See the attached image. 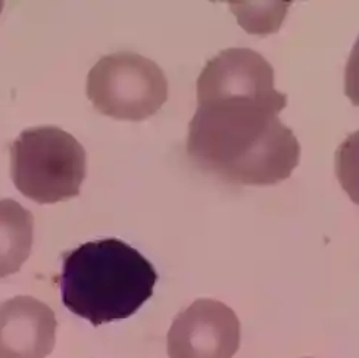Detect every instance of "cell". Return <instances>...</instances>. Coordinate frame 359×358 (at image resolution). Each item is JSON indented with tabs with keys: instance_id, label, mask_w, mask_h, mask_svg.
I'll return each mask as SVG.
<instances>
[{
	"instance_id": "cell-1",
	"label": "cell",
	"mask_w": 359,
	"mask_h": 358,
	"mask_svg": "<svg viewBox=\"0 0 359 358\" xmlns=\"http://www.w3.org/2000/svg\"><path fill=\"white\" fill-rule=\"evenodd\" d=\"M286 107L287 95L276 88L199 100L189 124V158L230 185L286 180L301 159V145L278 118Z\"/></svg>"
},
{
	"instance_id": "cell-2",
	"label": "cell",
	"mask_w": 359,
	"mask_h": 358,
	"mask_svg": "<svg viewBox=\"0 0 359 358\" xmlns=\"http://www.w3.org/2000/svg\"><path fill=\"white\" fill-rule=\"evenodd\" d=\"M62 258V303L93 326L133 316L154 295L155 267L119 239L83 244Z\"/></svg>"
},
{
	"instance_id": "cell-3",
	"label": "cell",
	"mask_w": 359,
	"mask_h": 358,
	"mask_svg": "<svg viewBox=\"0 0 359 358\" xmlns=\"http://www.w3.org/2000/svg\"><path fill=\"white\" fill-rule=\"evenodd\" d=\"M15 187L37 204H56L80 195L87 174L84 147L57 127L22 131L11 146Z\"/></svg>"
},
{
	"instance_id": "cell-4",
	"label": "cell",
	"mask_w": 359,
	"mask_h": 358,
	"mask_svg": "<svg viewBox=\"0 0 359 358\" xmlns=\"http://www.w3.org/2000/svg\"><path fill=\"white\" fill-rule=\"evenodd\" d=\"M87 96L103 115L123 121H144L167 102L168 81L151 59L118 52L100 58L90 69Z\"/></svg>"
},
{
	"instance_id": "cell-5",
	"label": "cell",
	"mask_w": 359,
	"mask_h": 358,
	"mask_svg": "<svg viewBox=\"0 0 359 358\" xmlns=\"http://www.w3.org/2000/svg\"><path fill=\"white\" fill-rule=\"evenodd\" d=\"M170 358H233L241 347V321L215 300H198L180 312L167 336Z\"/></svg>"
},
{
	"instance_id": "cell-6",
	"label": "cell",
	"mask_w": 359,
	"mask_h": 358,
	"mask_svg": "<svg viewBox=\"0 0 359 358\" xmlns=\"http://www.w3.org/2000/svg\"><path fill=\"white\" fill-rule=\"evenodd\" d=\"M53 310L33 296L0 304V358H46L55 348Z\"/></svg>"
},
{
	"instance_id": "cell-7",
	"label": "cell",
	"mask_w": 359,
	"mask_h": 358,
	"mask_svg": "<svg viewBox=\"0 0 359 358\" xmlns=\"http://www.w3.org/2000/svg\"><path fill=\"white\" fill-rule=\"evenodd\" d=\"M34 239V217L13 199H0V279L18 273Z\"/></svg>"
},
{
	"instance_id": "cell-8",
	"label": "cell",
	"mask_w": 359,
	"mask_h": 358,
	"mask_svg": "<svg viewBox=\"0 0 359 358\" xmlns=\"http://www.w3.org/2000/svg\"><path fill=\"white\" fill-rule=\"evenodd\" d=\"M336 175L352 202L359 205V130L349 134L336 151Z\"/></svg>"
},
{
	"instance_id": "cell-9",
	"label": "cell",
	"mask_w": 359,
	"mask_h": 358,
	"mask_svg": "<svg viewBox=\"0 0 359 358\" xmlns=\"http://www.w3.org/2000/svg\"><path fill=\"white\" fill-rule=\"evenodd\" d=\"M345 93L355 107H359V37L351 52L345 69Z\"/></svg>"
},
{
	"instance_id": "cell-10",
	"label": "cell",
	"mask_w": 359,
	"mask_h": 358,
	"mask_svg": "<svg viewBox=\"0 0 359 358\" xmlns=\"http://www.w3.org/2000/svg\"><path fill=\"white\" fill-rule=\"evenodd\" d=\"M4 5H5V4H4V2H0V13H2V9H4Z\"/></svg>"
}]
</instances>
